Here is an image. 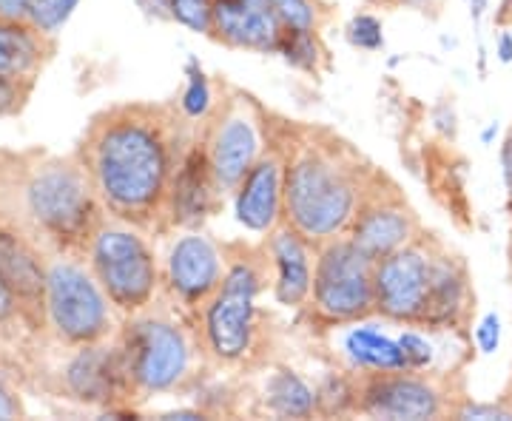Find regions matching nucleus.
<instances>
[{
    "label": "nucleus",
    "mask_w": 512,
    "mask_h": 421,
    "mask_svg": "<svg viewBox=\"0 0 512 421\" xmlns=\"http://www.w3.org/2000/svg\"><path fill=\"white\" fill-rule=\"evenodd\" d=\"M276 20L282 29H308L316 32L322 23V6L319 0H271Z\"/></svg>",
    "instance_id": "nucleus-26"
},
{
    "label": "nucleus",
    "mask_w": 512,
    "mask_h": 421,
    "mask_svg": "<svg viewBox=\"0 0 512 421\" xmlns=\"http://www.w3.org/2000/svg\"><path fill=\"white\" fill-rule=\"evenodd\" d=\"M171 3V20H177L180 26L208 35L211 32V9L214 0H168Z\"/></svg>",
    "instance_id": "nucleus-28"
},
{
    "label": "nucleus",
    "mask_w": 512,
    "mask_h": 421,
    "mask_svg": "<svg viewBox=\"0 0 512 421\" xmlns=\"http://www.w3.org/2000/svg\"><path fill=\"white\" fill-rule=\"evenodd\" d=\"M60 385L63 393L80 404H94V407H106V404L131 402V387H128L126 365L120 348H103L97 345H83L74 350V356L66 362L60 373Z\"/></svg>",
    "instance_id": "nucleus-15"
},
{
    "label": "nucleus",
    "mask_w": 512,
    "mask_h": 421,
    "mask_svg": "<svg viewBox=\"0 0 512 421\" xmlns=\"http://www.w3.org/2000/svg\"><path fill=\"white\" fill-rule=\"evenodd\" d=\"M120 356L126 365L131 399L171 393L191 379L194 345L185 328L160 313H131L120 330Z\"/></svg>",
    "instance_id": "nucleus-6"
},
{
    "label": "nucleus",
    "mask_w": 512,
    "mask_h": 421,
    "mask_svg": "<svg viewBox=\"0 0 512 421\" xmlns=\"http://www.w3.org/2000/svg\"><path fill=\"white\" fill-rule=\"evenodd\" d=\"M225 254L202 234H183L165 259V285L185 308H202L220 291Z\"/></svg>",
    "instance_id": "nucleus-14"
},
{
    "label": "nucleus",
    "mask_w": 512,
    "mask_h": 421,
    "mask_svg": "<svg viewBox=\"0 0 512 421\" xmlns=\"http://www.w3.org/2000/svg\"><path fill=\"white\" fill-rule=\"evenodd\" d=\"M276 55L285 57V63L293 66V69H299V72L316 74L319 66H322V60H325V49H322L316 32H308V29H282Z\"/></svg>",
    "instance_id": "nucleus-23"
},
{
    "label": "nucleus",
    "mask_w": 512,
    "mask_h": 421,
    "mask_svg": "<svg viewBox=\"0 0 512 421\" xmlns=\"http://www.w3.org/2000/svg\"><path fill=\"white\" fill-rule=\"evenodd\" d=\"M265 268L271 257L242 254L225 257V276L220 291L202 305V345L211 359L222 365H239L248 359L259 333V308L256 296L265 282Z\"/></svg>",
    "instance_id": "nucleus-5"
},
{
    "label": "nucleus",
    "mask_w": 512,
    "mask_h": 421,
    "mask_svg": "<svg viewBox=\"0 0 512 421\" xmlns=\"http://www.w3.org/2000/svg\"><path fill=\"white\" fill-rule=\"evenodd\" d=\"M419 217L407 205L404 194L390 183L382 171L373 168L365 194L353 214L348 237L365 251L370 259H384L419 237Z\"/></svg>",
    "instance_id": "nucleus-11"
},
{
    "label": "nucleus",
    "mask_w": 512,
    "mask_h": 421,
    "mask_svg": "<svg viewBox=\"0 0 512 421\" xmlns=\"http://www.w3.org/2000/svg\"><path fill=\"white\" fill-rule=\"evenodd\" d=\"M342 353L356 373H376V370H407L399 336H387L373 325L356 322L342 339Z\"/></svg>",
    "instance_id": "nucleus-21"
},
{
    "label": "nucleus",
    "mask_w": 512,
    "mask_h": 421,
    "mask_svg": "<svg viewBox=\"0 0 512 421\" xmlns=\"http://www.w3.org/2000/svg\"><path fill=\"white\" fill-rule=\"evenodd\" d=\"M265 407L279 419H308L316 413V390L282 367L265 382Z\"/></svg>",
    "instance_id": "nucleus-22"
},
{
    "label": "nucleus",
    "mask_w": 512,
    "mask_h": 421,
    "mask_svg": "<svg viewBox=\"0 0 512 421\" xmlns=\"http://www.w3.org/2000/svg\"><path fill=\"white\" fill-rule=\"evenodd\" d=\"M211 103H214V94H211V86H208V77H205L197 60H188L185 63V92L180 97V111L188 120H202V117H208Z\"/></svg>",
    "instance_id": "nucleus-25"
},
{
    "label": "nucleus",
    "mask_w": 512,
    "mask_h": 421,
    "mask_svg": "<svg viewBox=\"0 0 512 421\" xmlns=\"http://www.w3.org/2000/svg\"><path fill=\"white\" fill-rule=\"evenodd\" d=\"M450 402L439 373L421 370H376L359 373L356 379V410L359 416L384 421H427L450 416Z\"/></svg>",
    "instance_id": "nucleus-10"
},
{
    "label": "nucleus",
    "mask_w": 512,
    "mask_h": 421,
    "mask_svg": "<svg viewBox=\"0 0 512 421\" xmlns=\"http://www.w3.org/2000/svg\"><path fill=\"white\" fill-rule=\"evenodd\" d=\"M140 9H143V15L154 20H171V3L168 0H134Z\"/></svg>",
    "instance_id": "nucleus-36"
},
{
    "label": "nucleus",
    "mask_w": 512,
    "mask_h": 421,
    "mask_svg": "<svg viewBox=\"0 0 512 421\" xmlns=\"http://www.w3.org/2000/svg\"><path fill=\"white\" fill-rule=\"evenodd\" d=\"M279 35L282 26L271 9V0H214L208 37L222 46L268 55L276 52Z\"/></svg>",
    "instance_id": "nucleus-17"
},
{
    "label": "nucleus",
    "mask_w": 512,
    "mask_h": 421,
    "mask_svg": "<svg viewBox=\"0 0 512 421\" xmlns=\"http://www.w3.org/2000/svg\"><path fill=\"white\" fill-rule=\"evenodd\" d=\"M188 117L171 106L120 103L97 111L74 157L86 168L111 220L165 228L174 174L191 146Z\"/></svg>",
    "instance_id": "nucleus-1"
},
{
    "label": "nucleus",
    "mask_w": 512,
    "mask_h": 421,
    "mask_svg": "<svg viewBox=\"0 0 512 421\" xmlns=\"http://www.w3.org/2000/svg\"><path fill=\"white\" fill-rule=\"evenodd\" d=\"M202 143L222 194H234L262 154V126L254 100L245 94L228 100L208 123Z\"/></svg>",
    "instance_id": "nucleus-12"
},
{
    "label": "nucleus",
    "mask_w": 512,
    "mask_h": 421,
    "mask_svg": "<svg viewBox=\"0 0 512 421\" xmlns=\"http://www.w3.org/2000/svg\"><path fill=\"white\" fill-rule=\"evenodd\" d=\"M345 35H348L350 46L365 49V52H379L384 46L382 20L373 18V15H356V18L348 23Z\"/></svg>",
    "instance_id": "nucleus-29"
},
{
    "label": "nucleus",
    "mask_w": 512,
    "mask_h": 421,
    "mask_svg": "<svg viewBox=\"0 0 512 421\" xmlns=\"http://www.w3.org/2000/svg\"><path fill=\"white\" fill-rule=\"evenodd\" d=\"M501 168H504V183H507V191L512 197V131L504 140V148H501Z\"/></svg>",
    "instance_id": "nucleus-37"
},
{
    "label": "nucleus",
    "mask_w": 512,
    "mask_h": 421,
    "mask_svg": "<svg viewBox=\"0 0 512 421\" xmlns=\"http://www.w3.org/2000/svg\"><path fill=\"white\" fill-rule=\"evenodd\" d=\"M109 296L94 279L92 268H83L77 257L55 254L49 259L46 279V328L57 342L69 348L97 345L114 330Z\"/></svg>",
    "instance_id": "nucleus-9"
},
{
    "label": "nucleus",
    "mask_w": 512,
    "mask_h": 421,
    "mask_svg": "<svg viewBox=\"0 0 512 421\" xmlns=\"http://www.w3.org/2000/svg\"><path fill=\"white\" fill-rule=\"evenodd\" d=\"M20 328H26L20 302L15 299V293L9 291V285L0 279V336H15Z\"/></svg>",
    "instance_id": "nucleus-31"
},
{
    "label": "nucleus",
    "mask_w": 512,
    "mask_h": 421,
    "mask_svg": "<svg viewBox=\"0 0 512 421\" xmlns=\"http://www.w3.org/2000/svg\"><path fill=\"white\" fill-rule=\"evenodd\" d=\"M376 259H370L348 237H333L316 245L311 305L313 319L325 328H345L376 313Z\"/></svg>",
    "instance_id": "nucleus-7"
},
{
    "label": "nucleus",
    "mask_w": 512,
    "mask_h": 421,
    "mask_svg": "<svg viewBox=\"0 0 512 421\" xmlns=\"http://www.w3.org/2000/svg\"><path fill=\"white\" fill-rule=\"evenodd\" d=\"M453 416L456 419L464 421H510L512 419V410L504 402L498 404H478V402H464L456 404V410H453Z\"/></svg>",
    "instance_id": "nucleus-32"
},
{
    "label": "nucleus",
    "mask_w": 512,
    "mask_h": 421,
    "mask_svg": "<svg viewBox=\"0 0 512 421\" xmlns=\"http://www.w3.org/2000/svg\"><path fill=\"white\" fill-rule=\"evenodd\" d=\"M86 262L114 311L140 313L154 302L160 288V268L146 237L134 225L120 220H103L89 242Z\"/></svg>",
    "instance_id": "nucleus-8"
},
{
    "label": "nucleus",
    "mask_w": 512,
    "mask_h": 421,
    "mask_svg": "<svg viewBox=\"0 0 512 421\" xmlns=\"http://www.w3.org/2000/svg\"><path fill=\"white\" fill-rule=\"evenodd\" d=\"M23 416H26V410H23V402L18 399V393L0 379V421L23 419Z\"/></svg>",
    "instance_id": "nucleus-34"
},
{
    "label": "nucleus",
    "mask_w": 512,
    "mask_h": 421,
    "mask_svg": "<svg viewBox=\"0 0 512 421\" xmlns=\"http://www.w3.org/2000/svg\"><path fill=\"white\" fill-rule=\"evenodd\" d=\"M484 6H487V0H473L470 3V12H473V20H478L484 15Z\"/></svg>",
    "instance_id": "nucleus-40"
},
{
    "label": "nucleus",
    "mask_w": 512,
    "mask_h": 421,
    "mask_svg": "<svg viewBox=\"0 0 512 421\" xmlns=\"http://www.w3.org/2000/svg\"><path fill=\"white\" fill-rule=\"evenodd\" d=\"M77 3H80V0H32L26 20H29L32 26H37L40 32L55 37L57 32L69 23V18L74 15V9H77Z\"/></svg>",
    "instance_id": "nucleus-27"
},
{
    "label": "nucleus",
    "mask_w": 512,
    "mask_h": 421,
    "mask_svg": "<svg viewBox=\"0 0 512 421\" xmlns=\"http://www.w3.org/2000/svg\"><path fill=\"white\" fill-rule=\"evenodd\" d=\"M476 342L481 353H495L498 350V342H501V322L495 313H487L481 319V325L476 328Z\"/></svg>",
    "instance_id": "nucleus-33"
},
{
    "label": "nucleus",
    "mask_w": 512,
    "mask_h": 421,
    "mask_svg": "<svg viewBox=\"0 0 512 421\" xmlns=\"http://www.w3.org/2000/svg\"><path fill=\"white\" fill-rule=\"evenodd\" d=\"M106 208L77 157L0 151V222L26 231L43 251L86 257Z\"/></svg>",
    "instance_id": "nucleus-2"
},
{
    "label": "nucleus",
    "mask_w": 512,
    "mask_h": 421,
    "mask_svg": "<svg viewBox=\"0 0 512 421\" xmlns=\"http://www.w3.org/2000/svg\"><path fill=\"white\" fill-rule=\"evenodd\" d=\"M32 0H0V18L3 20H26Z\"/></svg>",
    "instance_id": "nucleus-35"
},
{
    "label": "nucleus",
    "mask_w": 512,
    "mask_h": 421,
    "mask_svg": "<svg viewBox=\"0 0 512 421\" xmlns=\"http://www.w3.org/2000/svg\"><path fill=\"white\" fill-rule=\"evenodd\" d=\"M311 242L293 231L291 225H276L268 237V257L274 268V296L285 308H299L311 299L313 259Z\"/></svg>",
    "instance_id": "nucleus-19"
},
{
    "label": "nucleus",
    "mask_w": 512,
    "mask_h": 421,
    "mask_svg": "<svg viewBox=\"0 0 512 421\" xmlns=\"http://www.w3.org/2000/svg\"><path fill=\"white\" fill-rule=\"evenodd\" d=\"M373 168L328 131L302 129L285 146L282 220L313 248L348 234Z\"/></svg>",
    "instance_id": "nucleus-3"
},
{
    "label": "nucleus",
    "mask_w": 512,
    "mask_h": 421,
    "mask_svg": "<svg viewBox=\"0 0 512 421\" xmlns=\"http://www.w3.org/2000/svg\"><path fill=\"white\" fill-rule=\"evenodd\" d=\"M26 231L12 222H0V279L20 302L29 330L46 328V279L49 259Z\"/></svg>",
    "instance_id": "nucleus-13"
},
{
    "label": "nucleus",
    "mask_w": 512,
    "mask_h": 421,
    "mask_svg": "<svg viewBox=\"0 0 512 421\" xmlns=\"http://www.w3.org/2000/svg\"><path fill=\"white\" fill-rule=\"evenodd\" d=\"M495 55H498V60H501V63H510L512 60V35L510 32H501V35H498Z\"/></svg>",
    "instance_id": "nucleus-38"
},
{
    "label": "nucleus",
    "mask_w": 512,
    "mask_h": 421,
    "mask_svg": "<svg viewBox=\"0 0 512 421\" xmlns=\"http://www.w3.org/2000/svg\"><path fill=\"white\" fill-rule=\"evenodd\" d=\"M285 205V151L268 148L234 191L237 220L256 234H271Z\"/></svg>",
    "instance_id": "nucleus-16"
},
{
    "label": "nucleus",
    "mask_w": 512,
    "mask_h": 421,
    "mask_svg": "<svg viewBox=\"0 0 512 421\" xmlns=\"http://www.w3.org/2000/svg\"><path fill=\"white\" fill-rule=\"evenodd\" d=\"M376 313L396 325L464 328L473 308L470 276L439 239L416 237L390 257L376 259Z\"/></svg>",
    "instance_id": "nucleus-4"
},
{
    "label": "nucleus",
    "mask_w": 512,
    "mask_h": 421,
    "mask_svg": "<svg viewBox=\"0 0 512 421\" xmlns=\"http://www.w3.org/2000/svg\"><path fill=\"white\" fill-rule=\"evenodd\" d=\"M220 194L222 188L214 177V168L208 163L205 143H191L171 183L165 222L180 225V228H197L202 220H208L217 211Z\"/></svg>",
    "instance_id": "nucleus-18"
},
{
    "label": "nucleus",
    "mask_w": 512,
    "mask_h": 421,
    "mask_svg": "<svg viewBox=\"0 0 512 421\" xmlns=\"http://www.w3.org/2000/svg\"><path fill=\"white\" fill-rule=\"evenodd\" d=\"M356 410V379L342 373H330L325 382L316 387V413L322 416H342Z\"/></svg>",
    "instance_id": "nucleus-24"
},
{
    "label": "nucleus",
    "mask_w": 512,
    "mask_h": 421,
    "mask_svg": "<svg viewBox=\"0 0 512 421\" xmlns=\"http://www.w3.org/2000/svg\"><path fill=\"white\" fill-rule=\"evenodd\" d=\"M55 49V37L40 32L29 20L0 18V74L37 86V77L55 57Z\"/></svg>",
    "instance_id": "nucleus-20"
},
{
    "label": "nucleus",
    "mask_w": 512,
    "mask_h": 421,
    "mask_svg": "<svg viewBox=\"0 0 512 421\" xmlns=\"http://www.w3.org/2000/svg\"><path fill=\"white\" fill-rule=\"evenodd\" d=\"M382 6H407V9H427L433 0H376Z\"/></svg>",
    "instance_id": "nucleus-39"
},
{
    "label": "nucleus",
    "mask_w": 512,
    "mask_h": 421,
    "mask_svg": "<svg viewBox=\"0 0 512 421\" xmlns=\"http://www.w3.org/2000/svg\"><path fill=\"white\" fill-rule=\"evenodd\" d=\"M32 92H35L32 83H23V80L0 74V117H18L20 111L26 109Z\"/></svg>",
    "instance_id": "nucleus-30"
},
{
    "label": "nucleus",
    "mask_w": 512,
    "mask_h": 421,
    "mask_svg": "<svg viewBox=\"0 0 512 421\" xmlns=\"http://www.w3.org/2000/svg\"><path fill=\"white\" fill-rule=\"evenodd\" d=\"M501 402L507 404V407L512 410V382H510V387H507V393H504V399H501Z\"/></svg>",
    "instance_id": "nucleus-41"
}]
</instances>
